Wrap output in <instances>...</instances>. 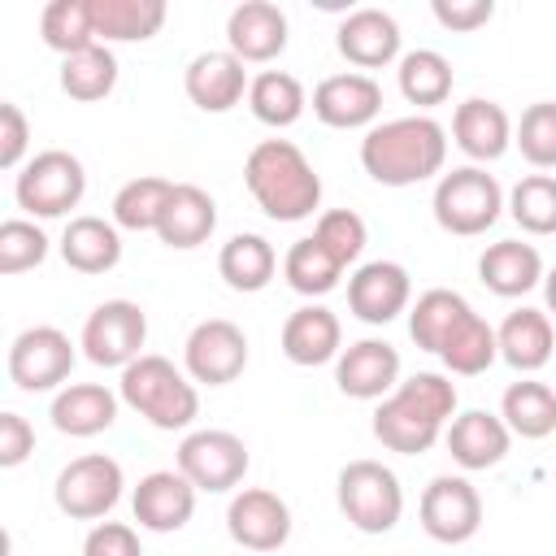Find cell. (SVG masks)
Masks as SVG:
<instances>
[{"label":"cell","mask_w":556,"mask_h":556,"mask_svg":"<svg viewBox=\"0 0 556 556\" xmlns=\"http://www.w3.org/2000/svg\"><path fill=\"white\" fill-rule=\"evenodd\" d=\"M443 443L452 452V460L469 473L478 469H491L508 456V443H513V430L504 426L500 413H486V408H465L460 417L447 421L443 430Z\"/></svg>","instance_id":"7402d4cb"},{"label":"cell","mask_w":556,"mask_h":556,"mask_svg":"<svg viewBox=\"0 0 556 556\" xmlns=\"http://www.w3.org/2000/svg\"><path fill=\"white\" fill-rule=\"evenodd\" d=\"M469 313H473V308H469V300H465L460 291H452V287H430V291H421L417 304L408 308V334H413V343H417L421 352H434V356H439V348L447 343V334H452Z\"/></svg>","instance_id":"4dcf8cb0"},{"label":"cell","mask_w":556,"mask_h":556,"mask_svg":"<svg viewBox=\"0 0 556 556\" xmlns=\"http://www.w3.org/2000/svg\"><path fill=\"white\" fill-rule=\"evenodd\" d=\"M417 517H421V530L434 539V543H469L482 526V495L469 478L460 473H439L430 478V486L421 491V504H417Z\"/></svg>","instance_id":"8fae6325"},{"label":"cell","mask_w":556,"mask_h":556,"mask_svg":"<svg viewBox=\"0 0 556 556\" xmlns=\"http://www.w3.org/2000/svg\"><path fill=\"white\" fill-rule=\"evenodd\" d=\"M182 365H187L191 382L226 387L248 369V334L230 317H208L187 334Z\"/></svg>","instance_id":"7c38bea8"},{"label":"cell","mask_w":556,"mask_h":556,"mask_svg":"<svg viewBox=\"0 0 556 556\" xmlns=\"http://www.w3.org/2000/svg\"><path fill=\"white\" fill-rule=\"evenodd\" d=\"M217 274L226 278L230 291H243V295L265 291V287L274 282V274H278V252H274V243H269L265 235L239 230V235H230V239L222 243V252H217Z\"/></svg>","instance_id":"f546056e"},{"label":"cell","mask_w":556,"mask_h":556,"mask_svg":"<svg viewBox=\"0 0 556 556\" xmlns=\"http://www.w3.org/2000/svg\"><path fill=\"white\" fill-rule=\"evenodd\" d=\"M226 48L243 65H265L287 48V13L274 0H243L226 17Z\"/></svg>","instance_id":"ac0fdd59"},{"label":"cell","mask_w":556,"mask_h":556,"mask_svg":"<svg viewBox=\"0 0 556 556\" xmlns=\"http://www.w3.org/2000/svg\"><path fill=\"white\" fill-rule=\"evenodd\" d=\"M226 530L243 552H278L291 539V508L269 486H243L226 508Z\"/></svg>","instance_id":"5bb4252c"},{"label":"cell","mask_w":556,"mask_h":556,"mask_svg":"<svg viewBox=\"0 0 556 556\" xmlns=\"http://www.w3.org/2000/svg\"><path fill=\"white\" fill-rule=\"evenodd\" d=\"M252 456H248V443L230 430H191L182 443H178V473L195 486V491H230L243 482Z\"/></svg>","instance_id":"30bf717a"},{"label":"cell","mask_w":556,"mask_h":556,"mask_svg":"<svg viewBox=\"0 0 556 556\" xmlns=\"http://www.w3.org/2000/svg\"><path fill=\"white\" fill-rule=\"evenodd\" d=\"M74 369V343L61 326H26L9 343V378L22 391H56Z\"/></svg>","instance_id":"4fadbf2b"},{"label":"cell","mask_w":556,"mask_h":556,"mask_svg":"<svg viewBox=\"0 0 556 556\" xmlns=\"http://www.w3.org/2000/svg\"><path fill=\"white\" fill-rule=\"evenodd\" d=\"M91 13H96V39L100 43L152 39L165 26L161 0H91Z\"/></svg>","instance_id":"836d02e7"},{"label":"cell","mask_w":556,"mask_h":556,"mask_svg":"<svg viewBox=\"0 0 556 556\" xmlns=\"http://www.w3.org/2000/svg\"><path fill=\"white\" fill-rule=\"evenodd\" d=\"M252 78L243 70V61L230 52V48H217V52H200L187 61V74H182V91L195 109L204 113H226L235 109L243 96H248Z\"/></svg>","instance_id":"d6986e66"},{"label":"cell","mask_w":556,"mask_h":556,"mask_svg":"<svg viewBox=\"0 0 556 556\" xmlns=\"http://www.w3.org/2000/svg\"><path fill=\"white\" fill-rule=\"evenodd\" d=\"M169 191H174V182L156 178V174H139V178L122 182L113 195V226L117 230H156Z\"/></svg>","instance_id":"ab89813d"},{"label":"cell","mask_w":556,"mask_h":556,"mask_svg":"<svg viewBox=\"0 0 556 556\" xmlns=\"http://www.w3.org/2000/svg\"><path fill=\"white\" fill-rule=\"evenodd\" d=\"M83 556H143L139 530L126 521H100L83 539Z\"/></svg>","instance_id":"f6af8a7d"},{"label":"cell","mask_w":556,"mask_h":556,"mask_svg":"<svg viewBox=\"0 0 556 556\" xmlns=\"http://www.w3.org/2000/svg\"><path fill=\"white\" fill-rule=\"evenodd\" d=\"M500 361H508L517 374H534L556 356V334H552V317L543 308H513L500 330Z\"/></svg>","instance_id":"83f0119b"},{"label":"cell","mask_w":556,"mask_h":556,"mask_svg":"<svg viewBox=\"0 0 556 556\" xmlns=\"http://www.w3.org/2000/svg\"><path fill=\"white\" fill-rule=\"evenodd\" d=\"M243 182L274 222H304L321 208V174L291 139H261L243 161Z\"/></svg>","instance_id":"3957f363"},{"label":"cell","mask_w":556,"mask_h":556,"mask_svg":"<svg viewBox=\"0 0 556 556\" xmlns=\"http://www.w3.org/2000/svg\"><path fill=\"white\" fill-rule=\"evenodd\" d=\"M213 230H217L213 195L204 187H195V182H174V191L165 200V213L156 222L161 243H169V248H200V243H208Z\"/></svg>","instance_id":"4316f807"},{"label":"cell","mask_w":556,"mask_h":556,"mask_svg":"<svg viewBox=\"0 0 556 556\" xmlns=\"http://www.w3.org/2000/svg\"><path fill=\"white\" fill-rule=\"evenodd\" d=\"M478 278H482L486 291H495L504 300H517V295H526L543 282V256H539L534 243L500 239L478 256Z\"/></svg>","instance_id":"484cf974"},{"label":"cell","mask_w":556,"mask_h":556,"mask_svg":"<svg viewBox=\"0 0 556 556\" xmlns=\"http://www.w3.org/2000/svg\"><path fill=\"white\" fill-rule=\"evenodd\" d=\"M430 208L447 235L473 239V235H486L508 204H504V187L495 182V174H486L482 165H460L452 174H439Z\"/></svg>","instance_id":"5b68a950"},{"label":"cell","mask_w":556,"mask_h":556,"mask_svg":"<svg viewBox=\"0 0 556 556\" xmlns=\"http://www.w3.org/2000/svg\"><path fill=\"white\" fill-rule=\"evenodd\" d=\"M122 486H126L122 465L113 456H104V452H87V456H74L56 473L52 500L70 521H100V517H109L117 508Z\"/></svg>","instance_id":"9c48e42d"},{"label":"cell","mask_w":556,"mask_h":556,"mask_svg":"<svg viewBox=\"0 0 556 556\" xmlns=\"http://www.w3.org/2000/svg\"><path fill=\"white\" fill-rule=\"evenodd\" d=\"M35 452V426L22 413H0V465L17 469Z\"/></svg>","instance_id":"c3c4849f"},{"label":"cell","mask_w":556,"mask_h":556,"mask_svg":"<svg viewBox=\"0 0 556 556\" xmlns=\"http://www.w3.org/2000/svg\"><path fill=\"white\" fill-rule=\"evenodd\" d=\"M117 87V56L109 43H91L74 56H61V91L70 100H104Z\"/></svg>","instance_id":"8d00e7d4"},{"label":"cell","mask_w":556,"mask_h":556,"mask_svg":"<svg viewBox=\"0 0 556 556\" xmlns=\"http://www.w3.org/2000/svg\"><path fill=\"white\" fill-rule=\"evenodd\" d=\"M491 13H495L491 0H434V22H439L443 30H456V35L486 26Z\"/></svg>","instance_id":"7dc6e473"},{"label":"cell","mask_w":556,"mask_h":556,"mask_svg":"<svg viewBox=\"0 0 556 556\" xmlns=\"http://www.w3.org/2000/svg\"><path fill=\"white\" fill-rule=\"evenodd\" d=\"M513 143L534 169H556V100H539L513 126Z\"/></svg>","instance_id":"b9f144b4"},{"label":"cell","mask_w":556,"mask_h":556,"mask_svg":"<svg viewBox=\"0 0 556 556\" xmlns=\"http://www.w3.org/2000/svg\"><path fill=\"white\" fill-rule=\"evenodd\" d=\"M543 300H547V317H556V265L543 274Z\"/></svg>","instance_id":"681fc988"},{"label":"cell","mask_w":556,"mask_h":556,"mask_svg":"<svg viewBox=\"0 0 556 556\" xmlns=\"http://www.w3.org/2000/svg\"><path fill=\"white\" fill-rule=\"evenodd\" d=\"M343 352V326L326 304H304L282 321V356L291 365H326Z\"/></svg>","instance_id":"cb8c5ba5"},{"label":"cell","mask_w":556,"mask_h":556,"mask_svg":"<svg viewBox=\"0 0 556 556\" xmlns=\"http://www.w3.org/2000/svg\"><path fill=\"white\" fill-rule=\"evenodd\" d=\"M282 278H287V287L300 291V295H326V291L339 287L343 265L317 243V235H304V239H295V243L287 248V256H282Z\"/></svg>","instance_id":"f35d334b"},{"label":"cell","mask_w":556,"mask_h":556,"mask_svg":"<svg viewBox=\"0 0 556 556\" xmlns=\"http://www.w3.org/2000/svg\"><path fill=\"white\" fill-rule=\"evenodd\" d=\"M117 395L139 417H148L156 430H187L195 421V413H200L195 382L169 356H156V352H143L139 361H130L122 369Z\"/></svg>","instance_id":"277c9868"},{"label":"cell","mask_w":556,"mask_h":556,"mask_svg":"<svg viewBox=\"0 0 556 556\" xmlns=\"http://www.w3.org/2000/svg\"><path fill=\"white\" fill-rule=\"evenodd\" d=\"M439 361L447 365V374H460V378L486 374V369L500 361V339H495L491 321L478 317V313H469V317L447 334V343L439 348Z\"/></svg>","instance_id":"d590c367"},{"label":"cell","mask_w":556,"mask_h":556,"mask_svg":"<svg viewBox=\"0 0 556 556\" xmlns=\"http://www.w3.org/2000/svg\"><path fill=\"white\" fill-rule=\"evenodd\" d=\"M48 256V235L30 222V217H9L0 222V274H26L35 265H43Z\"/></svg>","instance_id":"7bdbcfd3"},{"label":"cell","mask_w":556,"mask_h":556,"mask_svg":"<svg viewBox=\"0 0 556 556\" xmlns=\"http://www.w3.org/2000/svg\"><path fill=\"white\" fill-rule=\"evenodd\" d=\"M452 139L478 165L500 161L508 152V143H513V117L504 113V104L473 96V100L456 104V113H452Z\"/></svg>","instance_id":"603a6c76"},{"label":"cell","mask_w":556,"mask_h":556,"mask_svg":"<svg viewBox=\"0 0 556 556\" xmlns=\"http://www.w3.org/2000/svg\"><path fill=\"white\" fill-rule=\"evenodd\" d=\"M339 513L361 530V534H387L395 530V521L404 517V486L395 478V469H387L382 460H348L339 469Z\"/></svg>","instance_id":"8992f818"},{"label":"cell","mask_w":556,"mask_h":556,"mask_svg":"<svg viewBox=\"0 0 556 556\" xmlns=\"http://www.w3.org/2000/svg\"><path fill=\"white\" fill-rule=\"evenodd\" d=\"M339 56L348 65H356L361 74L365 70H382L400 56V22L387 13V9H352L343 22H339Z\"/></svg>","instance_id":"44dd1931"},{"label":"cell","mask_w":556,"mask_h":556,"mask_svg":"<svg viewBox=\"0 0 556 556\" xmlns=\"http://www.w3.org/2000/svg\"><path fill=\"white\" fill-rule=\"evenodd\" d=\"M117 404L122 395H113L104 382H70L52 395V426L70 439H91V434H104L113 421H117Z\"/></svg>","instance_id":"d4e9b609"},{"label":"cell","mask_w":556,"mask_h":556,"mask_svg":"<svg viewBox=\"0 0 556 556\" xmlns=\"http://www.w3.org/2000/svg\"><path fill=\"white\" fill-rule=\"evenodd\" d=\"M148 343V313L135 300H104L87 313L78 348L91 365L100 369H126L130 361L143 356Z\"/></svg>","instance_id":"ba28073f"},{"label":"cell","mask_w":556,"mask_h":556,"mask_svg":"<svg viewBox=\"0 0 556 556\" xmlns=\"http://www.w3.org/2000/svg\"><path fill=\"white\" fill-rule=\"evenodd\" d=\"M334 382L352 400H387L400 387V352L387 339H356L339 352Z\"/></svg>","instance_id":"e0dca14e"},{"label":"cell","mask_w":556,"mask_h":556,"mask_svg":"<svg viewBox=\"0 0 556 556\" xmlns=\"http://www.w3.org/2000/svg\"><path fill=\"white\" fill-rule=\"evenodd\" d=\"M443 161H447V130L426 113L378 122L361 139V165L382 187L426 182L443 174Z\"/></svg>","instance_id":"7a4b0ae2"},{"label":"cell","mask_w":556,"mask_h":556,"mask_svg":"<svg viewBox=\"0 0 556 556\" xmlns=\"http://www.w3.org/2000/svg\"><path fill=\"white\" fill-rule=\"evenodd\" d=\"M130 508H135V521L152 534H169V530H182L195 513V486L178 473V469H152L139 478L135 495H130Z\"/></svg>","instance_id":"ffe728a7"},{"label":"cell","mask_w":556,"mask_h":556,"mask_svg":"<svg viewBox=\"0 0 556 556\" xmlns=\"http://www.w3.org/2000/svg\"><path fill=\"white\" fill-rule=\"evenodd\" d=\"M248 109L256 122L282 130V126H295L308 109V96H304V83L287 70H261L248 87Z\"/></svg>","instance_id":"d6a6232c"},{"label":"cell","mask_w":556,"mask_h":556,"mask_svg":"<svg viewBox=\"0 0 556 556\" xmlns=\"http://www.w3.org/2000/svg\"><path fill=\"white\" fill-rule=\"evenodd\" d=\"M395 78H400V96L408 104H417V109H434V104H443L452 96V61L443 52H434V48L404 52Z\"/></svg>","instance_id":"e575fe53"},{"label":"cell","mask_w":556,"mask_h":556,"mask_svg":"<svg viewBox=\"0 0 556 556\" xmlns=\"http://www.w3.org/2000/svg\"><path fill=\"white\" fill-rule=\"evenodd\" d=\"M313 235H317V243H321L343 269H348V265L365 252V243H369V226H365V217L352 213V208H330V213H321L317 226H313Z\"/></svg>","instance_id":"ee69618b"},{"label":"cell","mask_w":556,"mask_h":556,"mask_svg":"<svg viewBox=\"0 0 556 556\" xmlns=\"http://www.w3.org/2000/svg\"><path fill=\"white\" fill-rule=\"evenodd\" d=\"M26 143H30V122H26V113H22L13 100H4V104H0V165H4V169H22Z\"/></svg>","instance_id":"bcb514c9"},{"label":"cell","mask_w":556,"mask_h":556,"mask_svg":"<svg viewBox=\"0 0 556 556\" xmlns=\"http://www.w3.org/2000/svg\"><path fill=\"white\" fill-rule=\"evenodd\" d=\"M500 417L517 439H547L556 430V387L539 378H521L504 391Z\"/></svg>","instance_id":"1f68e13d"},{"label":"cell","mask_w":556,"mask_h":556,"mask_svg":"<svg viewBox=\"0 0 556 556\" xmlns=\"http://www.w3.org/2000/svg\"><path fill=\"white\" fill-rule=\"evenodd\" d=\"M508 213L526 235H556V178L526 174L508 191Z\"/></svg>","instance_id":"60d3db41"},{"label":"cell","mask_w":556,"mask_h":556,"mask_svg":"<svg viewBox=\"0 0 556 556\" xmlns=\"http://www.w3.org/2000/svg\"><path fill=\"white\" fill-rule=\"evenodd\" d=\"M456 417V387L443 374H413L374 408V439L387 452L421 456L443 439V426Z\"/></svg>","instance_id":"6da1fadb"},{"label":"cell","mask_w":556,"mask_h":556,"mask_svg":"<svg viewBox=\"0 0 556 556\" xmlns=\"http://www.w3.org/2000/svg\"><path fill=\"white\" fill-rule=\"evenodd\" d=\"M61 261L78 274H109L117 261H122V235L113 222L96 217V213H83V217H70L65 230H61Z\"/></svg>","instance_id":"f1b7e54d"},{"label":"cell","mask_w":556,"mask_h":556,"mask_svg":"<svg viewBox=\"0 0 556 556\" xmlns=\"http://www.w3.org/2000/svg\"><path fill=\"white\" fill-rule=\"evenodd\" d=\"M413 300V278L400 261H365L348 278V308L365 326H387L395 321Z\"/></svg>","instance_id":"2e32d148"},{"label":"cell","mask_w":556,"mask_h":556,"mask_svg":"<svg viewBox=\"0 0 556 556\" xmlns=\"http://www.w3.org/2000/svg\"><path fill=\"white\" fill-rule=\"evenodd\" d=\"M313 113L321 126H334V130H369L378 126V113H382V87L374 74H361V70H348V74H330L313 87Z\"/></svg>","instance_id":"9a60e30c"},{"label":"cell","mask_w":556,"mask_h":556,"mask_svg":"<svg viewBox=\"0 0 556 556\" xmlns=\"http://www.w3.org/2000/svg\"><path fill=\"white\" fill-rule=\"evenodd\" d=\"M83 191H87V169L65 148L35 152L17 169V182H13L17 208H26L30 217H65L70 208L83 204Z\"/></svg>","instance_id":"52a82bcc"},{"label":"cell","mask_w":556,"mask_h":556,"mask_svg":"<svg viewBox=\"0 0 556 556\" xmlns=\"http://www.w3.org/2000/svg\"><path fill=\"white\" fill-rule=\"evenodd\" d=\"M39 35H43V43H48L52 52H61V56H74V52L100 43V39H96L91 0H52V4H43V13H39Z\"/></svg>","instance_id":"74e56055"}]
</instances>
